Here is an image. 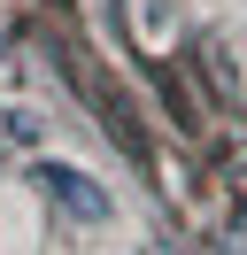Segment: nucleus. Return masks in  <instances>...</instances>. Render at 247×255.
I'll list each match as a JSON object with an SVG mask.
<instances>
[{
    "instance_id": "1",
    "label": "nucleus",
    "mask_w": 247,
    "mask_h": 255,
    "mask_svg": "<svg viewBox=\"0 0 247 255\" xmlns=\"http://www.w3.org/2000/svg\"><path fill=\"white\" fill-rule=\"evenodd\" d=\"M31 178H39V186H46V193H54V201H62V209H70V217H77V224H101V217H108V193H101V186H93V178H85V170H77V162H39V170H31Z\"/></svg>"
}]
</instances>
